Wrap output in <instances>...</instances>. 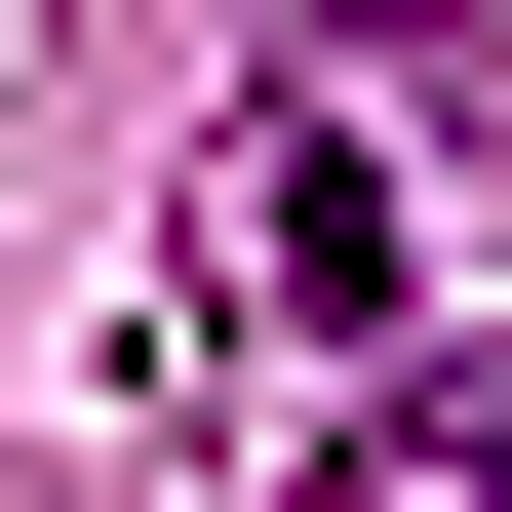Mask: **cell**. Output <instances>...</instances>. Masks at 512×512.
Wrapping results in <instances>:
<instances>
[{
	"label": "cell",
	"mask_w": 512,
	"mask_h": 512,
	"mask_svg": "<svg viewBox=\"0 0 512 512\" xmlns=\"http://www.w3.org/2000/svg\"><path fill=\"white\" fill-rule=\"evenodd\" d=\"M237 316L276 355H394V158L355 119H237Z\"/></svg>",
	"instance_id": "1"
}]
</instances>
